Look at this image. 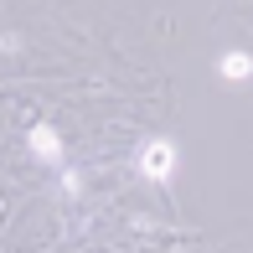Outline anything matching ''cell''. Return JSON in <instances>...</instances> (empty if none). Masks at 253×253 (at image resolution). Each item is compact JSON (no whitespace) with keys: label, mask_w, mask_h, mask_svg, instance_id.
<instances>
[{"label":"cell","mask_w":253,"mask_h":253,"mask_svg":"<svg viewBox=\"0 0 253 253\" xmlns=\"http://www.w3.org/2000/svg\"><path fill=\"white\" fill-rule=\"evenodd\" d=\"M217 73H222V83H248L253 78V57L248 52H222L217 57Z\"/></svg>","instance_id":"3957f363"},{"label":"cell","mask_w":253,"mask_h":253,"mask_svg":"<svg viewBox=\"0 0 253 253\" xmlns=\"http://www.w3.org/2000/svg\"><path fill=\"white\" fill-rule=\"evenodd\" d=\"M31 155L37 160H47V166H62V134L52 129V124H31Z\"/></svg>","instance_id":"7a4b0ae2"},{"label":"cell","mask_w":253,"mask_h":253,"mask_svg":"<svg viewBox=\"0 0 253 253\" xmlns=\"http://www.w3.org/2000/svg\"><path fill=\"white\" fill-rule=\"evenodd\" d=\"M176 166H181L176 140H145V145H140V176H145V181L170 186V181H176Z\"/></svg>","instance_id":"6da1fadb"}]
</instances>
